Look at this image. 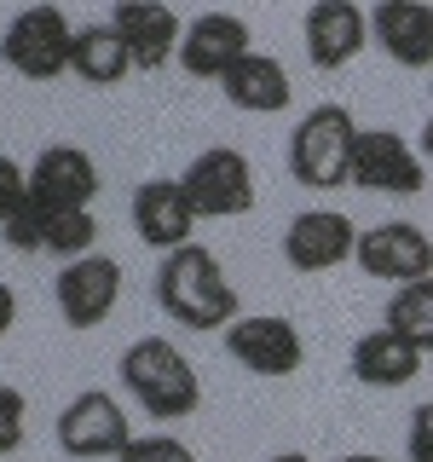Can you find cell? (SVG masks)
<instances>
[{"label":"cell","mask_w":433,"mask_h":462,"mask_svg":"<svg viewBox=\"0 0 433 462\" xmlns=\"http://www.w3.org/2000/svg\"><path fill=\"white\" fill-rule=\"evenodd\" d=\"M110 29L122 35L134 69H144V76H156L168 58H180L185 23H180V12H173V6H162V0H122V6L110 12Z\"/></svg>","instance_id":"cell-15"},{"label":"cell","mask_w":433,"mask_h":462,"mask_svg":"<svg viewBox=\"0 0 433 462\" xmlns=\"http://www.w3.org/2000/svg\"><path fill=\"white\" fill-rule=\"evenodd\" d=\"M23 433H29V404L18 387H6L0 382V457H12L23 445Z\"/></svg>","instance_id":"cell-24"},{"label":"cell","mask_w":433,"mask_h":462,"mask_svg":"<svg viewBox=\"0 0 433 462\" xmlns=\"http://www.w3.org/2000/svg\"><path fill=\"white\" fill-rule=\"evenodd\" d=\"M69 47H76V23L58 6H23L0 35V58L18 69L23 81H58L69 69Z\"/></svg>","instance_id":"cell-4"},{"label":"cell","mask_w":433,"mask_h":462,"mask_svg":"<svg viewBox=\"0 0 433 462\" xmlns=\"http://www.w3.org/2000/svg\"><path fill=\"white\" fill-rule=\"evenodd\" d=\"M353 260L370 272V278L404 289V283L433 278V237L416 220H382V226H364V231H358Z\"/></svg>","instance_id":"cell-9"},{"label":"cell","mask_w":433,"mask_h":462,"mask_svg":"<svg viewBox=\"0 0 433 462\" xmlns=\"http://www.w3.org/2000/svg\"><path fill=\"white\" fill-rule=\"evenodd\" d=\"M98 197V162L81 144H47L29 162V202L35 208H93Z\"/></svg>","instance_id":"cell-13"},{"label":"cell","mask_w":433,"mask_h":462,"mask_svg":"<svg viewBox=\"0 0 433 462\" xmlns=\"http://www.w3.org/2000/svg\"><path fill=\"white\" fill-rule=\"evenodd\" d=\"M185 197H191L197 220H237V214L254 208V168L243 151H231V144H208V151H197L191 162L180 173Z\"/></svg>","instance_id":"cell-5"},{"label":"cell","mask_w":433,"mask_h":462,"mask_svg":"<svg viewBox=\"0 0 433 462\" xmlns=\"http://www.w3.org/2000/svg\"><path fill=\"white\" fill-rule=\"evenodd\" d=\"M58 312H64L69 329H98L122 300V266L110 254H81L58 272Z\"/></svg>","instance_id":"cell-12"},{"label":"cell","mask_w":433,"mask_h":462,"mask_svg":"<svg viewBox=\"0 0 433 462\" xmlns=\"http://www.w3.org/2000/svg\"><path fill=\"white\" fill-rule=\"evenodd\" d=\"M336 462H387V457H370V451H353V457H336Z\"/></svg>","instance_id":"cell-30"},{"label":"cell","mask_w":433,"mask_h":462,"mask_svg":"<svg viewBox=\"0 0 433 462\" xmlns=\"http://www.w3.org/2000/svg\"><path fill=\"white\" fill-rule=\"evenodd\" d=\"M69 69H76L87 87H122L134 76V58H127L122 35H115L110 23H81L76 47H69Z\"/></svg>","instance_id":"cell-20"},{"label":"cell","mask_w":433,"mask_h":462,"mask_svg":"<svg viewBox=\"0 0 433 462\" xmlns=\"http://www.w3.org/2000/svg\"><path fill=\"white\" fill-rule=\"evenodd\" d=\"M127 214H134L139 243L156 249V254H173V249H185V243H197V208H191V197H185L180 180H144L134 191V208Z\"/></svg>","instance_id":"cell-14"},{"label":"cell","mask_w":433,"mask_h":462,"mask_svg":"<svg viewBox=\"0 0 433 462\" xmlns=\"http://www.w3.org/2000/svg\"><path fill=\"white\" fill-rule=\"evenodd\" d=\"M353 139L358 122L346 105H312L289 134V173L307 191H341L353 173Z\"/></svg>","instance_id":"cell-3"},{"label":"cell","mask_w":433,"mask_h":462,"mask_svg":"<svg viewBox=\"0 0 433 462\" xmlns=\"http://www.w3.org/2000/svg\"><path fill=\"white\" fill-rule=\"evenodd\" d=\"M346 370H353L358 387H410L416 375H422V353H416L404 336H393L387 324L364 329V336L353 341V353H346Z\"/></svg>","instance_id":"cell-18"},{"label":"cell","mask_w":433,"mask_h":462,"mask_svg":"<svg viewBox=\"0 0 433 462\" xmlns=\"http://www.w3.org/2000/svg\"><path fill=\"white\" fill-rule=\"evenodd\" d=\"M249 23L237 12H197L180 35V69L191 81H226L231 69L243 64L254 47H249Z\"/></svg>","instance_id":"cell-10"},{"label":"cell","mask_w":433,"mask_h":462,"mask_svg":"<svg viewBox=\"0 0 433 462\" xmlns=\"http://www.w3.org/2000/svg\"><path fill=\"white\" fill-rule=\"evenodd\" d=\"M220 93H226V105H231V110L278 116V110H289L295 87H289V69H283L272 52H249V58H243V64L220 81Z\"/></svg>","instance_id":"cell-19"},{"label":"cell","mask_w":433,"mask_h":462,"mask_svg":"<svg viewBox=\"0 0 433 462\" xmlns=\"http://www.w3.org/2000/svg\"><path fill=\"white\" fill-rule=\"evenodd\" d=\"M404 457H410V462H433V399L410 411V428H404Z\"/></svg>","instance_id":"cell-27"},{"label":"cell","mask_w":433,"mask_h":462,"mask_svg":"<svg viewBox=\"0 0 433 462\" xmlns=\"http://www.w3.org/2000/svg\"><path fill=\"white\" fill-rule=\"evenodd\" d=\"M370 47H382L399 69H433V6L428 0L370 6Z\"/></svg>","instance_id":"cell-17"},{"label":"cell","mask_w":433,"mask_h":462,"mask_svg":"<svg viewBox=\"0 0 433 462\" xmlns=\"http://www.w3.org/2000/svg\"><path fill=\"white\" fill-rule=\"evenodd\" d=\"M346 185H358V191H387V197H416L428 185V162L416 156V144L404 134H393V127H358Z\"/></svg>","instance_id":"cell-7"},{"label":"cell","mask_w":433,"mask_h":462,"mask_svg":"<svg viewBox=\"0 0 433 462\" xmlns=\"http://www.w3.org/2000/svg\"><path fill=\"white\" fill-rule=\"evenodd\" d=\"M0 237H6V249H18V254H41V208L23 202V208L0 226Z\"/></svg>","instance_id":"cell-25"},{"label":"cell","mask_w":433,"mask_h":462,"mask_svg":"<svg viewBox=\"0 0 433 462\" xmlns=\"http://www.w3.org/2000/svg\"><path fill=\"white\" fill-rule=\"evenodd\" d=\"M300 41H307L312 69H346L370 47V6H353V0H312L307 18H300Z\"/></svg>","instance_id":"cell-11"},{"label":"cell","mask_w":433,"mask_h":462,"mask_svg":"<svg viewBox=\"0 0 433 462\" xmlns=\"http://www.w3.org/2000/svg\"><path fill=\"white\" fill-rule=\"evenodd\" d=\"M226 353L237 358L249 375H266V382H283L307 365V341L300 329L278 312H243L237 324L226 329Z\"/></svg>","instance_id":"cell-8"},{"label":"cell","mask_w":433,"mask_h":462,"mask_svg":"<svg viewBox=\"0 0 433 462\" xmlns=\"http://www.w3.org/2000/svg\"><path fill=\"white\" fill-rule=\"evenodd\" d=\"M115 462H197L191 445L180 439V433H134V445H127Z\"/></svg>","instance_id":"cell-23"},{"label":"cell","mask_w":433,"mask_h":462,"mask_svg":"<svg viewBox=\"0 0 433 462\" xmlns=\"http://www.w3.org/2000/svg\"><path fill=\"white\" fill-rule=\"evenodd\" d=\"M18 324V295H12V283H0V336Z\"/></svg>","instance_id":"cell-28"},{"label":"cell","mask_w":433,"mask_h":462,"mask_svg":"<svg viewBox=\"0 0 433 462\" xmlns=\"http://www.w3.org/2000/svg\"><path fill=\"white\" fill-rule=\"evenodd\" d=\"M122 387L156 422H180L202 404V375L168 336H139L122 353Z\"/></svg>","instance_id":"cell-2"},{"label":"cell","mask_w":433,"mask_h":462,"mask_svg":"<svg viewBox=\"0 0 433 462\" xmlns=\"http://www.w3.org/2000/svg\"><path fill=\"white\" fill-rule=\"evenodd\" d=\"M58 445H64V457L110 462L134 445V422H127L122 399H110L105 387H87L58 411Z\"/></svg>","instance_id":"cell-6"},{"label":"cell","mask_w":433,"mask_h":462,"mask_svg":"<svg viewBox=\"0 0 433 462\" xmlns=\"http://www.w3.org/2000/svg\"><path fill=\"white\" fill-rule=\"evenodd\" d=\"M416 156H422V162H433V116L422 122V144H416Z\"/></svg>","instance_id":"cell-29"},{"label":"cell","mask_w":433,"mask_h":462,"mask_svg":"<svg viewBox=\"0 0 433 462\" xmlns=\"http://www.w3.org/2000/svg\"><path fill=\"white\" fill-rule=\"evenodd\" d=\"M156 307H162L180 329H197V336L231 329L243 318L237 289H231L220 254L202 249V243H185V249L162 254V266H156Z\"/></svg>","instance_id":"cell-1"},{"label":"cell","mask_w":433,"mask_h":462,"mask_svg":"<svg viewBox=\"0 0 433 462\" xmlns=\"http://www.w3.org/2000/svg\"><path fill=\"white\" fill-rule=\"evenodd\" d=\"M272 462H312V457H300V451H278Z\"/></svg>","instance_id":"cell-31"},{"label":"cell","mask_w":433,"mask_h":462,"mask_svg":"<svg viewBox=\"0 0 433 462\" xmlns=\"http://www.w3.org/2000/svg\"><path fill=\"white\" fill-rule=\"evenodd\" d=\"M93 243H98L93 208H41V254H58L69 266V260L93 254Z\"/></svg>","instance_id":"cell-21"},{"label":"cell","mask_w":433,"mask_h":462,"mask_svg":"<svg viewBox=\"0 0 433 462\" xmlns=\"http://www.w3.org/2000/svg\"><path fill=\"white\" fill-rule=\"evenodd\" d=\"M23 202H29V168H18L12 156H0V226H6Z\"/></svg>","instance_id":"cell-26"},{"label":"cell","mask_w":433,"mask_h":462,"mask_svg":"<svg viewBox=\"0 0 433 462\" xmlns=\"http://www.w3.org/2000/svg\"><path fill=\"white\" fill-rule=\"evenodd\" d=\"M353 249H358V226L341 208H307L283 231V260L295 272H329L341 260H353Z\"/></svg>","instance_id":"cell-16"},{"label":"cell","mask_w":433,"mask_h":462,"mask_svg":"<svg viewBox=\"0 0 433 462\" xmlns=\"http://www.w3.org/2000/svg\"><path fill=\"white\" fill-rule=\"evenodd\" d=\"M387 329L404 336L422 358L433 353V278L393 289V300H387Z\"/></svg>","instance_id":"cell-22"}]
</instances>
